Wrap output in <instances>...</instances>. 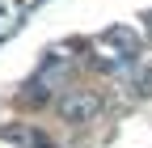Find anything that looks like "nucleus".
Here are the masks:
<instances>
[{
	"instance_id": "nucleus-1",
	"label": "nucleus",
	"mask_w": 152,
	"mask_h": 148,
	"mask_svg": "<svg viewBox=\"0 0 152 148\" xmlns=\"http://www.w3.org/2000/svg\"><path fill=\"white\" fill-rule=\"evenodd\" d=\"M97 110H102V102L93 97L89 89H72V93H64V97H59V114H64L68 123H89Z\"/></svg>"
},
{
	"instance_id": "nucleus-2",
	"label": "nucleus",
	"mask_w": 152,
	"mask_h": 148,
	"mask_svg": "<svg viewBox=\"0 0 152 148\" xmlns=\"http://www.w3.org/2000/svg\"><path fill=\"white\" fill-rule=\"evenodd\" d=\"M135 85H140V93H152V64H144L135 72Z\"/></svg>"
}]
</instances>
